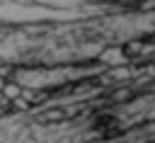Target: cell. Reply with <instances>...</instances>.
I'll return each instance as SVG.
<instances>
[{
    "mask_svg": "<svg viewBox=\"0 0 155 143\" xmlns=\"http://www.w3.org/2000/svg\"><path fill=\"white\" fill-rule=\"evenodd\" d=\"M99 61L107 63V65H124L126 63V56H124V51L119 46H107V48H102Z\"/></svg>",
    "mask_w": 155,
    "mask_h": 143,
    "instance_id": "6da1fadb",
    "label": "cell"
},
{
    "mask_svg": "<svg viewBox=\"0 0 155 143\" xmlns=\"http://www.w3.org/2000/svg\"><path fill=\"white\" fill-rule=\"evenodd\" d=\"M19 95V85H5V97H17Z\"/></svg>",
    "mask_w": 155,
    "mask_h": 143,
    "instance_id": "7a4b0ae2",
    "label": "cell"
}]
</instances>
